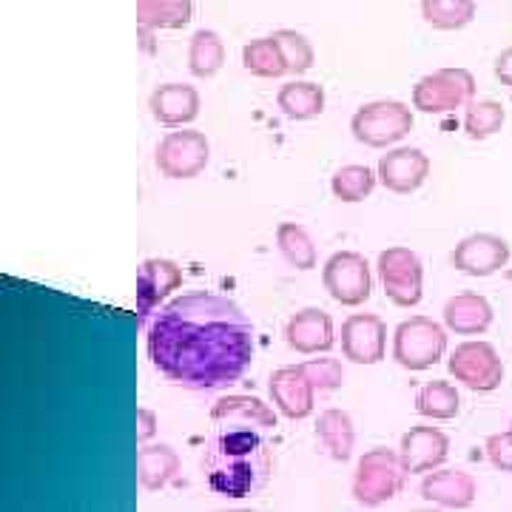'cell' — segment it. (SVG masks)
<instances>
[{
	"label": "cell",
	"instance_id": "obj_16",
	"mask_svg": "<svg viewBox=\"0 0 512 512\" xmlns=\"http://www.w3.org/2000/svg\"><path fill=\"white\" fill-rule=\"evenodd\" d=\"M180 285H183V271L177 262L160 259V256L146 259L140 265V274H137V313H140V319H148L160 308L165 296L177 291Z\"/></svg>",
	"mask_w": 512,
	"mask_h": 512
},
{
	"label": "cell",
	"instance_id": "obj_3",
	"mask_svg": "<svg viewBox=\"0 0 512 512\" xmlns=\"http://www.w3.org/2000/svg\"><path fill=\"white\" fill-rule=\"evenodd\" d=\"M404 476L407 470H404L402 456L396 450L376 447L359 458V467L353 476V498L362 507H382L384 501L399 495Z\"/></svg>",
	"mask_w": 512,
	"mask_h": 512
},
{
	"label": "cell",
	"instance_id": "obj_9",
	"mask_svg": "<svg viewBox=\"0 0 512 512\" xmlns=\"http://www.w3.org/2000/svg\"><path fill=\"white\" fill-rule=\"evenodd\" d=\"M322 282H325L330 299L345 308H359L362 302L370 299V291H373L370 265L365 256L356 251H339L330 256L325 262V271H322Z\"/></svg>",
	"mask_w": 512,
	"mask_h": 512
},
{
	"label": "cell",
	"instance_id": "obj_26",
	"mask_svg": "<svg viewBox=\"0 0 512 512\" xmlns=\"http://www.w3.org/2000/svg\"><path fill=\"white\" fill-rule=\"evenodd\" d=\"M225 66V43L217 32L200 29L191 37V49H188V69L194 77H214Z\"/></svg>",
	"mask_w": 512,
	"mask_h": 512
},
{
	"label": "cell",
	"instance_id": "obj_6",
	"mask_svg": "<svg viewBox=\"0 0 512 512\" xmlns=\"http://www.w3.org/2000/svg\"><path fill=\"white\" fill-rule=\"evenodd\" d=\"M476 94V77L467 69H439L421 77L413 89V109L424 114H447L470 106Z\"/></svg>",
	"mask_w": 512,
	"mask_h": 512
},
{
	"label": "cell",
	"instance_id": "obj_10",
	"mask_svg": "<svg viewBox=\"0 0 512 512\" xmlns=\"http://www.w3.org/2000/svg\"><path fill=\"white\" fill-rule=\"evenodd\" d=\"M450 373L456 382L476 390V393H493L504 382V365L490 342H464L450 356Z\"/></svg>",
	"mask_w": 512,
	"mask_h": 512
},
{
	"label": "cell",
	"instance_id": "obj_19",
	"mask_svg": "<svg viewBox=\"0 0 512 512\" xmlns=\"http://www.w3.org/2000/svg\"><path fill=\"white\" fill-rule=\"evenodd\" d=\"M421 498L447 510H464L476 501V478L461 470H430L421 481Z\"/></svg>",
	"mask_w": 512,
	"mask_h": 512
},
{
	"label": "cell",
	"instance_id": "obj_30",
	"mask_svg": "<svg viewBox=\"0 0 512 512\" xmlns=\"http://www.w3.org/2000/svg\"><path fill=\"white\" fill-rule=\"evenodd\" d=\"M376 180H379V174H373L367 165H345V168H339V171L333 174L330 191H333L336 200L362 202L365 197L373 194Z\"/></svg>",
	"mask_w": 512,
	"mask_h": 512
},
{
	"label": "cell",
	"instance_id": "obj_22",
	"mask_svg": "<svg viewBox=\"0 0 512 512\" xmlns=\"http://www.w3.org/2000/svg\"><path fill=\"white\" fill-rule=\"evenodd\" d=\"M180 470V456L168 444H143L137 453V476L146 490H163Z\"/></svg>",
	"mask_w": 512,
	"mask_h": 512
},
{
	"label": "cell",
	"instance_id": "obj_8",
	"mask_svg": "<svg viewBox=\"0 0 512 512\" xmlns=\"http://www.w3.org/2000/svg\"><path fill=\"white\" fill-rule=\"evenodd\" d=\"M379 279L387 299L399 308H416L424 296V268L410 248H387L379 254Z\"/></svg>",
	"mask_w": 512,
	"mask_h": 512
},
{
	"label": "cell",
	"instance_id": "obj_31",
	"mask_svg": "<svg viewBox=\"0 0 512 512\" xmlns=\"http://www.w3.org/2000/svg\"><path fill=\"white\" fill-rule=\"evenodd\" d=\"M507 120L504 114V106L495 103V100H473L467 106V114H464V131L470 140H487L493 137L495 131H501Z\"/></svg>",
	"mask_w": 512,
	"mask_h": 512
},
{
	"label": "cell",
	"instance_id": "obj_23",
	"mask_svg": "<svg viewBox=\"0 0 512 512\" xmlns=\"http://www.w3.org/2000/svg\"><path fill=\"white\" fill-rule=\"evenodd\" d=\"M194 15L191 0H137V23L140 32H157V29H183Z\"/></svg>",
	"mask_w": 512,
	"mask_h": 512
},
{
	"label": "cell",
	"instance_id": "obj_24",
	"mask_svg": "<svg viewBox=\"0 0 512 512\" xmlns=\"http://www.w3.org/2000/svg\"><path fill=\"white\" fill-rule=\"evenodd\" d=\"M276 103L288 120H313L325 111V89L319 83L293 80L279 89Z\"/></svg>",
	"mask_w": 512,
	"mask_h": 512
},
{
	"label": "cell",
	"instance_id": "obj_7",
	"mask_svg": "<svg viewBox=\"0 0 512 512\" xmlns=\"http://www.w3.org/2000/svg\"><path fill=\"white\" fill-rule=\"evenodd\" d=\"M211 160V143L202 131H171L157 146L154 163L168 180H194Z\"/></svg>",
	"mask_w": 512,
	"mask_h": 512
},
{
	"label": "cell",
	"instance_id": "obj_20",
	"mask_svg": "<svg viewBox=\"0 0 512 512\" xmlns=\"http://www.w3.org/2000/svg\"><path fill=\"white\" fill-rule=\"evenodd\" d=\"M444 325L461 336H476L493 325V308L478 293H458L444 305Z\"/></svg>",
	"mask_w": 512,
	"mask_h": 512
},
{
	"label": "cell",
	"instance_id": "obj_2",
	"mask_svg": "<svg viewBox=\"0 0 512 512\" xmlns=\"http://www.w3.org/2000/svg\"><path fill=\"white\" fill-rule=\"evenodd\" d=\"M274 410L256 396H225L211 407L202 473L211 493L251 498L274 473Z\"/></svg>",
	"mask_w": 512,
	"mask_h": 512
},
{
	"label": "cell",
	"instance_id": "obj_21",
	"mask_svg": "<svg viewBox=\"0 0 512 512\" xmlns=\"http://www.w3.org/2000/svg\"><path fill=\"white\" fill-rule=\"evenodd\" d=\"M316 441L319 447L328 453L333 461H348L353 456V447H356V430H353V419H350L345 410H336L330 407L325 410L319 421H316Z\"/></svg>",
	"mask_w": 512,
	"mask_h": 512
},
{
	"label": "cell",
	"instance_id": "obj_18",
	"mask_svg": "<svg viewBox=\"0 0 512 512\" xmlns=\"http://www.w3.org/2000/svg\"><path fill=\"white\" fill-rule=\"evenodd\" d=\"M148 109L154 114V120L163 126H188L200 117V92L185 83H165L151 92Z\"/></svg>",
	"mask_w": 512,
	"mask_h": 512
},
{
	"label": "cell",
	"instance_id": "obj_5",
	"mask_svg": "<svg viewBox=\"0 0 512 512\" xmlns=\"http://www.w3.org/2000/svg\"><path fill=\"white\" fill-rule=\"evenodd\" d=\"M447 353V333L427 316H413L393 333V359L404 370H427Z\"/></svg>",
	"mask_w": 512,
	"mask_h": 512
},
{
	"label": "cell",
	"instance_id": "obj_25",
	"mask_svg": "<svg viewBox=\"0 0 512 512\" xmlns=\"http://www.w3.org/2000/svg\"><path fill=\"white\" fill-rule=\"evenodd\" d=\"M242 66L245 72L256 74V77H282L288 74V60L282 55V46L274 35L251 40L242 49Z\"/></svg>",
	"mask_w": 512,
	"mask_h": 512
},
{
	"label": "cell",
	"instance_id": "obj_11",
	"mask_svg": "<svg viewBox=\"0 0 512 512\" xmlns=\"http://www.w3.org/2000/svg\"><path fill=\"white\" fill-rule=\"evenodd\" d=\"M387 350V325L376 313H353L342 325V353L353 365H379Z\"/></svg>",
	"mask_w": 512,
	"mask_h": 512
},
{
	"label": "cell",
	"instance_id": "obj_33",
	"mask_svg": "<svg viewBox=\"0 0 512 512\" xmlns=\"http://www.w3.org/2000/svg\"><path fill=\"white\" fill-rule=\"evenodd\" d=\"M302 367L311 376L313 387L319 393H333L345 382V370L339 365V359H328V356L325 359H308V362H302Z\"/></svg>",
	"mask_w": 512,
	"mask_h": 512
},
{
	"label": "cell",
	"instance_id": "obj_35",
	"mask_svg": "<svg viewBox=\"0 0 512 512\" xmlns=\"http://www.w3.org/2000/svg\"><path fill=\"white\" fill-rule=\"evenodd\" d=\"M154 433H157V416L146 407H140L137 410V441H148Z\"/></svg>",
	"mask_w": 512,
	"mask_h": 512
},
{
	"label": "cell",
	"instance_id": "obj_14",
	"mask_svg": "<svg viewBox=\"0 0 512 512\" xmlns=\"http://www.w3.org/2000/svg\"><path fill=\"white\" fill-rule=\"evenodd\" d=\"M430 174V157L419 148H396L379 160V180L393 194H413L419 191Z\"/></svg>",
	"mask_w": 512,
	"mask_h": 512
},
{
	"label": "cell",
	"instance_id": "obj_28",
	"mask_svg": "<svg viewBox=\"0 0 512 512\" xmlns=\"http://www.w3.org/2000/svg\"><path fill=\"white\" fill-rule=\"evenodd\" d=\"M421 15L433 29L456 32L473 23L476 0H421Z\"/></svg>",
	"mask_w": 512,
	"mask_h": 512
},
{
	"label": "cell",
	"instance_id": "obj_15",
	"mask_svg": "<svg viewBox=\"0 0 512 512\" xmlns=\"http://www.w3.org/2000/svg\"><path fill=\"white\" fill-rule=\"evenodd\" d=\"M399 456H402L404 470L413 476V473H430L441 467L447 456H450V439L436 430V427H410L402 436V447H399Z\"/></svg>",
	"mask_w": 512,
	"mask_h": 512
},
{
	"label": "cell",
	"instance_id": "obj_34",
	"mask_svg": "<svg viewBox=\"0 0 512 512\" xmlns=\"http://www.w3.org/2000/svg\"><path fill=\"white\" fill-rule=\"evenodd\" d=\"M487 456L498 470L512 473V430L507 433H495L487 439Z\"/></svg>",
	"mask_w": 512,
	"mask_h": 512
},
{
	"label": "cell",
	"instance_id": "obj_4",
	"mask_svg": "<svg viewBox=\"0 0 512 512\" xmlns=\"http://www.w3.org/2000/svg\"><path fill=\"white\" fill-rule=\"evenodd\" d=\"M350 131L362 146L387 148L413 131V111L399 100H376L353 114Z\"/></svg>",
	"mask_w": 512,
	"mask_h": 512
},
{
	"label": "cell",
	"instance_id": "obj_27",
	"mask_svg": "<svg viewBox=\"0 0 512 512\" xmlns=\"http://www.w3.org/2000/svg\"><path fill=\"white\" fill-rule=\"evenodd\" d=\"M276 245L285 256V262L293 265L296 271H311L316 268V245H313L311 234L296 225V222H282L276 228Z\"/></svg>",
	"mask_w": 512,
	"mask_h": 512
},
{
	"label": "cell",
	"instance_id": "obj_17",
	"mask_svg": "<svg viewBox=\"0 0 512 512\" xmlns=\"http://www.w3.org/2000/svg\"><path fill=\"white\" fill-rule=\"evenodd\" d=\"M285 342L291 345L296 353H328L336 342V333H333V319L330 313L322 308H305V311L293 313L285 325Z\"/></svg>",
	"mask_w": 512,
	"mask_h": 512
},
{
	"label": "cell",
	"instance_id": "obj_36",
	"mask_svg": "<svg viewBox=\"0 0 512 512\" xmlns=\"http://www.w3.org/2000/svg\"><path fill=\"white\" fill-rule=\"evenodd\" d=\"M495 77L504 83V86H510L512 89V46L510 49H504L498 60H495Z\"/></svg>",
	"mask_w": 512,
	"mask_h": 512
},
{
	"label": "cell",
	"instance_id": "obj_1",
	"mask_svg": "<svg viewBox=\"0 0 512 512\" xmlns=\"http://www.w3.org/2000/svg\"><path fill=\"white\" fill-rule=\"evenodd\" d=\"M154 370L185 390L237 384L254 362V328L237 302L217 293H183L146 319Z\"/></svg>",
	"mask_w": 512,
	"mask_h": 512
},
{
	"label": "cell",
	"instance_id": "obj_32",
	"mask_svg": "<svg viewBox=\"0 0 512 512\" xmlns=\"http://www.w3.org/2000/svg\"><path fill=\"white\" fill-rule=\"evenodd\" d=\"M274 37L279 40V46H282V55L288 60V72L291 74H305L313 69V46L311 40L305 35H299V32H293V29H279L274 32Z\"/></svg>",
	"mask_w": 512,
	"mask_h": 512
},
{
	"label": "cell",
	"instance_id": "obj_13",
	"mask_svg": "<svg viewBox=\"0 0 512 512\" xmlns=\"http://www.w3.org/2000/svg\"><path fill=\"white\" fill-rule=\"evenodd\" d=\"M450 262L467 276H493L510 262V245L495 234H473L458 242Z\"/></svg>",
	"mask_w": 512,
	"mask_h": 512
},
{
	"label": "cell",
	"instance_id": "obj_12",
	"mask_svg": "<svg viewBox=\"0 0 512 512\" xmlns=\"http://www.w3.org/2000/svg\"><path fill=\"white\" fill-rule=\"evenodd\" d=\"M268 390H271V399L279 407V413L293 421L311 416L313 407H316V393H319L302 365L274 370Z\"/></svg>",
	"mask_w": 512,
	"mask_h": 512
},
{
	"label": "cell",
	"instance_id": "obj_29",
	"mask_svg": "<svg viewBox=\"0 0 512 512\" xmlns=\"http://www.w3.org/2000/svg\"><path fill=\"white\" fill-rule=\"evenodd\" d=\"M416 410L427 419H456L458 410H461V399H458V390L450 382H427L416 393Z\"/></svg>",
	"mask_w": 512,
	"mask_h": 512
}]
</instances>
